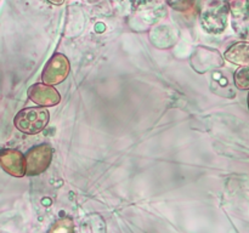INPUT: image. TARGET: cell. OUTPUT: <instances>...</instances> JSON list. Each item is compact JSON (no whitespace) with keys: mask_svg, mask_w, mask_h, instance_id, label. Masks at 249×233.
<instances>
[{"mask_svg":"<svg viewBox=\"0 0 249 233\" xmlns=\"http://www.w3.org/2000/svg\"><path fill=\"white\" fill-rule=\"evenodd\" d=\"M230 2L226 0H202L199 21L207 33L220 34L226 29Z\"/></svg>","mask_w":249,"mask_h":233,"instance_id":"6da1fadb","label":"cell"},{"mask_svg":"<svg viewBox=\"0 0 249 233\" xmlns=\"http://www.w3.org/2000/svg\"><path fill=\"white\" fill-rule=\"evenodd\" d=\"M50 120L49 111L41 107H28L16 114L14 124L17 130L27 135H36L43 131Z\"/></svg>","mask_w":249,"mask_h":233,"instance_id":"7a4b0ae2","label":"cell"},{"mask_svg":"<svg viewBox=\"0 0 249 233\" xmlns=\"http://www.w3.org/2000/svg\"><path fill=\"white\" fill-rule=\"evenodd\" d=\"M53 158V150L48 143L34 146L27 152V172L28 176H36L49 167Z\"/></svg>","mask_w":249,"mask_h":233,"instance_id":"3957f363","label":"cell"},{"mask_svg":"<svg viewBox=\"0 0 249 233\" xmlns=\"http://www.w3.org/2000/svg\"><path fill=\"white\" fill-rule=\"evenodd\" d=\"M70 61L62 53H55L46 63L43 73H41V80L44 84L56 85L62 83L67 78L70 73Z\"/></svg>","mask_w":249,"mask_h":233,"instance_id":"277c9868","label":"cell"},{"mask_svg":"<svg viewBox=\"0 0 249 233\" xmlns=\"http://www.w3.org/2000/svg\"><path fill=\"white\" fill-rule=\"evenodd\" d=\"M230 15L233 31L249 40V0H231Z\"/></svg>","mask_w":249,"mask_h":233,"instance_id":"5b68a950","label":"cell"},{"mask_svg":"<svg viewBox=\"0 0 249 233\" xmlns=\"http://www.w3.org/2000/svg\"><path fill=\"white\" fill-rule=\"evenodd\" d=\"M0 164L1 167L15 177H22L27 172L26 155L22 154L18 150L5 148L0 153Z\"/></svg>","mask_w":249,"mask_h":233,"instance_id":"8992f818","label":"cell"},{"mask_svg":"<svg viewBox=\"0 0 249 233\" xmlns=\"http://www.w3.org/2000/svg\"><path fill=\"white\" fill-rule=\"evenodd\" d=\"M28 97L31 101L41 107H53L60 103L61 95L57 90L48 84H38L32 85L28 89Z\"/></svg>","mask_w":249,"mask_h":233,"instance_id":"52a82bcc","label":"cell"},{"mask_svg":"<svg viewBox=\"0 0 249 233\" xmlns=\"http://www.w3.org/2000/svg\"><path fill=\"white\" fill-rule=\"evenodd\" d=\"M224 57L233 65H249V41H238L231 45L224 53Z\"/></svg>","mask_w":249,"mask_h":233,"instance_id":"ba28073f","label":"cell"},{"mask_svg":"<svg viewBox=\"0 0 249 233\" xmlns=\"http://www.w3.org/2000/svg\"><path fill=\"white\" fill-rule=\"evenodd\" d=\"M233 83L235 86L240 90L249 89V65L241 66L233 74Z\"/></svg>","mask_w":249,"mask_h":233,"instance_id":"9c48e42d","label":"cell"},{"mask_svg":"<svg viewBox=\"0 0 249 233\" xmlns=\"http://www.w3.org/2000/svg\"><path fill=\"white\" fill-rule=\"evenodd\" d=\"M49 233H74V225L71 218H62L53 223Z\"/></svg>","mask_w":249,"mask_h":233,"instance_id":"30bf717a","label":"cell"},{"mask_svg":"<svg viewBox=\"0 0 249 233\" xmlns=\"http://www.w3.org/2000/svg\"><path fill=\"white\" fill-rule=\"evenodd\" d=\"M172 9L180 12H186L194 7L195 0H165Z\"/></svg>","mask_w":249,"mask_h":233,"instance_id":"8fae6325","label":"cell"},{"mask_svg":"<svg viewBox=\"0 0 249 233\" xmlns=\"http://www.w3.org/2000/svg\"><path fill=\"white\" fill-rule=\"evenodd\" d=\"M124 1L128 2L131 10H142L156 5L160 0H124Z\"/></svg>","mask_w":249,"mask_h":233,"instance_id":"7c38bea8","label":"cell"},{"mask_svg":"<svg viewBox=\"0 0 249 233\" xmlns=\"http://www.w3.org/2000/svg\"><path fill=\"white\" fill-rule=\"evenodd\" d=\"M48 1L53 5H62L63 2H65V0H48Z\"/></svg>","mask_w":249,"mask_h":233,"instance_id":"4fadbf2b","label":"cell"},{"mask_svg":"<svg viewBox=\"0 0 249 233\" xmlns=\"http://www.w3.org/2000/svg\"><path fill=\"white\" fill-rule=\"evenodd\" d=\"M84 1L90 2V4H91V2H96V1H99V0H84Z\"/></svg>","mask_w":249,"mask_h":233,"instance_id":"5bb4252c","label":"cell"},{"mask_svg":"<svg viewBox=\"0 0 249 233\" xmlns=\"http://www.w3.org/2000/svg\"><path fill=\"white\" fill-rule=\"evenodd\" d=\"M248 108H249V95H248Z\"/></svg>","mask_w":249,"mask_h":233,"instance_id":"9a60e30c","label":"cell"},{"mask_svg":"<svg viewBox=\"0 0 249 233\" xmlns=\"http://www.w3.org/2000/svg\"><path fill=\"white\" fill-rule=\"evenodd\" d=\"M226 1H229V2H230V1H231V0H226Z\"/></svg>","mask_w":249,"mask_h":233,"instance_id":"2e32d148","label":"cell"}]
</instances>
